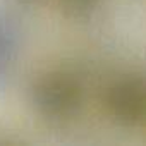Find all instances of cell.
I'll return each instance as SVG.
<instances>
[{
  "instance_id": "4",
  "label": "cell",
  "mask_w": 146,
  "mask_h": 146,
  "mask_svg": "<svg viewBox=\"0 0 146 146\" xmlns=\"http://www.w3.org/2000/svg\"><path fill=\"white\" fill-rule=\"evenodd\" d=\"M60 12L70 21H88L91 19L102 5V0H57Z\"/></svg>"
},
{
  "instance_id": "5",
  "label": "cell",
  "mask_w": 146,
  "mask_h": 146,
  "mask_svg": "<svg viewBox=\"0 0 146 146\" xmlns=\"http://www.w3.org/2000/svg\"><path fill=\"white\" fill-rule=\"evenodd\" d=\"M16 2H19V4H35L38 0H16Z\"/></svg>"
},
{
  "instance_id": "3",
  "label": "cell",
  "mask_w": 146,
  "mask_h": 146,
  "mask_svg": "<svg viewBox=\"0 0 146 146\" xmlns=\"http://www.w3.org/2000/svg\"><path fill=\"white\" fill-rule=\"evenodd\" d=\"M19 48L21 28L17 19L5 11H0V90H4L11 81Z\"/></svg>"
},
{
  "instance_id": "1",
  "label": "cell",
  "mask_w": 146,
  "mask_h": 146,
  "mask_svg": "<svg viewBox=\"0 0 146 146\" xmlns=\"http://www.w3.org/2000/svg\"><path fill=\"white\" fill-rule=\"evenodd\" d=\"M84 86L70 70H48L31 86V105L46 120L64 122L83 107Z\"/></svg>"
},
{
  "instance_id": "2",
  "label": "cell",
  "mask_w": 146,
  "mask_h": 146,
  "mask_svg": "<svg viewBox=\"0 0 146 146\" xmlns=\"http://www.w3.org/2000/svg\"><path fill=\"white\" fill-rule=\"evenodd\" d=\"M110 117L124 127L143 124L146 113V81L141 72H124L115 78L105 93Z\"/></svg>"
}]
</instances>
